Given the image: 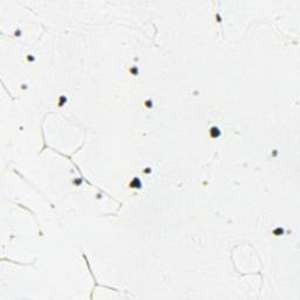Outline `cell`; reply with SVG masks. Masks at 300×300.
Returning a JSON list of instances; mask_svg holds the SVG:
<instances>
[{"mask_svg":"<svg viewBox=\"0 0 300 300\" xmlns=\"http://www.w3.org/2000/svg\"><path fill=\"white\" fill-rule=\"evenodd\" d=\"M210 136L212 138H218L220 136V130L218 127H211L210 128Z\"/></svg>","mask_w":300,"mask_h":300,"instance_id":"cell-1","label":"cell"}]
</instances>
